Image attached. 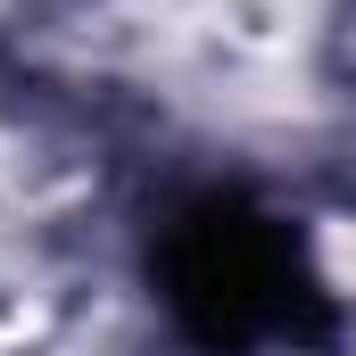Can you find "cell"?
<instances>
[{
    "instance_id": "6da1fadb",
    "label": "cell",
    "mask_w": 356,
    "mask_h": 356,
    "mask_svg": "<svg viewBox=\"0 0 356 356\" xmlns=\"http://www.w3.org/2000/svg\"><path fill=\"white\" fill-rule=\"evenodd\" d=\"M166 282H175V307L199 323V340H216V348H249L257 332H290V298H282L290 249L257 216L199 207L166 257Z\"/></svg>"
}]
</instances>
